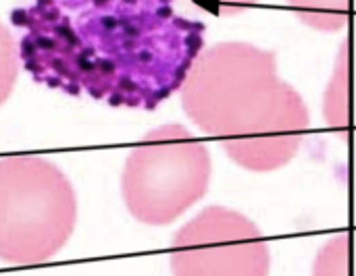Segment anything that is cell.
Here are the masks:
<instances>
[{"instance_id":"277c9868","label":"cell","mask_w":356,"mask_h":276,"mask_svg":"<svg viewBox=\"0 0 356 276\" xmlns=\"http://www.w3.org/2000/svg\"><path fill=\"white\" fill-rule=\"evenodd\" d=\"M211 154L186 127L150 131L123 169V200L134 218L163 227L179 218L209 189Z\"/></svg>"},{"instance_id":"7a4b0ae2","label":"cell","mask_w":356,"mask_h":276,"mask_svg":"<svg viewBox=\"0 0 356 276\" xmlns=\"http://www.w3.org/2000/svg\"><path fill=\"white\" fill-rule=\"evenodd\" d=\"M186 114L223 141L246 171L269 173L288 164L309 131V108L280 79L273 52L248 42H221L202 52L181 85Z\"/></svg>"},{"instance_id":"30bf717a","label":"cell","mask_w":356,"mask_h":276,"mask_svg":"<svg viewBox=\"0 0 356 276\" xmlns=\"http://www.w3.org/2000/svg\"><path fill=\"white\" fill-rule=\"evenodd\" d=\"M202 4V8H209L217 15H238L246 8H250L259 0H196Z\"/></svg>"},{"instance_id":"ba28073f","label":"cell","mask_w":356,"mask_h":276,"mask_svg":"<svg viewBox=\"0 0 356 276\" xmlns=\"http://www.w3.org/2000/svg\"><path fill=\"white\" fill-rule=\"evenodd\" d=\"M313 276H350V235L330 239L315 260Z\"/></svg>"},{"instance_id":"8992f818","label":"cell","mask_w":356,"mask_h":276,"mask_svg":"<svg viewBox=\"0 0 356 276\" xmlns=\"http://www.w3.org/2000/svg\"><path fill=\"white\" fill-rule=\"evenodd\" d=\"M296 17L325 33L342 31L350 19V0H288Z\"/></svg>"},{"instance_id":"8fae6325","label":"cell","mask_w":356,"mask_h":276,"mask_svg":"<svg viewBox=\"0 0 356 276\" xmlns=\"http://www.w3.org/2000/svg\"><path fill=\"white\" fill-rule=\"evenodd\" d=\"M4 31H6V27H4V25H0V40H2V35H4Z\"/></svg>"},{"instance_id":"9c48e42d","label":"cell","mask_w":356,"mask_h":276,"mask_svg":"<svg viewBox=\"0 0 356 276\" xmlns=\"http://www.w3.org/2000/svg\"><path fill=\"white\" fill-rule=\"evenodd\" d=\"M17 81V52L10 31L6 29L0 40V104L10 96Z\"/></svg>"},{"instance_id":"5b68a950","label":"cell","mask_w":356,"mask_h":276,"mask_svg":"<svg viewBox=\"0 0 356 276\" xmlns=\"http://www.w3.org/2000/svg\"><path fill=\"white\" fill-rule=\"evenodd\" d=\"M269 245L244 214L211 206L181 227L171 245L173 276H267Z\"/></svg>"},{"instance_id":"52a82bcc","label":"cell","mask_w":356,"mask_h":276,"mask_svg":"<svg viewBox=\"0 0 356 276\" xmlns=\"http://www.w3.org/2000/svg\"><path fill=\"white\" fill-rule=\"evenodd\" d=\"M348 42L342 44L336 71L325 92V117L334 127H346L350 119V52Z\"/></svg>"},{"instance_id":"6da1fadb","label":"cell","mask_w":356,"mask_h":276,"mask_svg":"<svg viewBox=\"0 0 356 276\" xmlns=\"http://www.w3.org/2000/svg\"><path fill=\"white\" fill-rule=\"evenodd\" d=\"M10 19L38 83L123 108L161 106L204 44V25L175 15L173 0H29Z\"/></svg>"},{"instance_id":"3957f363","label":"cell","mask_w":356,"mask_h":276,"mask_svg":"<svg viewBox=\"0 0 356 276\" xmlns=\"http://www.w3.org/2000/svg\"><path fill=\"white\" fill-rule=\"evenodd\" d=\"M77 198L65 173L35 156L0 160V260L40 264L69 241Z\"/></svg>"}]
</instances>
